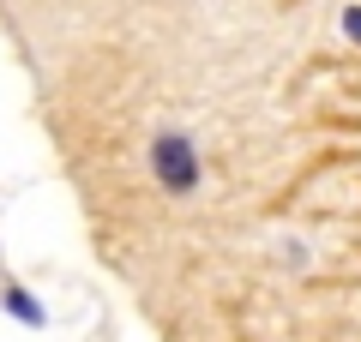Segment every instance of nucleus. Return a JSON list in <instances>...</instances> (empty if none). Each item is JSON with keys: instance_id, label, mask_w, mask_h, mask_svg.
Here are the masks:
<instances>
[{"instance_id": "nucleus-2", "label": "nucleus", "mask_w": 361, "mask_h": 342, "mask_svg": "<svg viewBox=\"0 0 361 342\" xmlns=\"http://www.w3.org/2000/svg\"><path fill=\"white\" fill-rule=\"evenodd\" d=\"M343 30H349L355 42H361V13H343Z\"/></svg>"}, {"instance_id": "nucleus-1", "label": "nucleus", "mask_w": 361, "mask_h": 342, "mask_svg": "<svg viewBox=\"0 0 361 342\" xmlns=\"http://www.w3.org/2000/svg\"><path fill=\"white\" fill-rule=\"evenodd\" d=\"M151 175L163 180V186L175 192V198H187V192L199 186V175H205V168H199V144L187 139L180 127L157 132V139H151Z\"/></svg>"}]
</instances>
